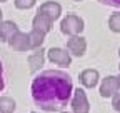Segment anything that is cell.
<instances>
[{
  "mask_svg": "<svg viewBox=\"0 0 120 113\" xmlns=\"http://www.w3.org/2000/svg\"><path fill=\"white\" fill-rule=\"evenodd\" d=\"M30 93L42 111H62L72 98L73 81L64 70H43L34 77Z\"/></svg>",
  "mask_w": 120,
  "mask_h": 113,
  "instance_id": "1",
  "label": "cell"
},
{
  "mask_svg": "<svg viewBox=\"0 0 120 113\" xmlns=\"http://www.w3.org/2000/svg\"><path fill=\"white\" fill-rule=\"evenodd\" d=\"M83 30V20L75 15V13H68V15L60 22V32L67 37H75Z\"/></svg>",
  "mask_w": 120,
  "mask_h": 113,
  "instance_id": "2",
  "label": "cell"
},
{
  "mask_svg": "<svg viewBox=\"0 0 120 113\" xmlns=\"http://www.w3.org/2000/svg\"><path fill=\"white\" fill-rule=\"evenodd\" d=\"M70 106H72V113H88L90 111V103L87 93L82 88H75L70 98Z\"/></svg>",
  "mask_w": 120,
  "mask_h": 113,
  "instance_id": "3",
  "label": "cell"
},
{
  "mask_svg": "<svg viewBox=\"0 0 120 113\" xmlns=\"http://www.w3.org/2000/svg\"><path fill=\"white\" fill-rule=\"evenodd\" d=\"M47 56H49V60L58 67H68L72 63V56L67 50L64 48H58V47H52L49 52H47Z\"/></svg>",
  "mask_w": 120,
  "mask_h": 113,
  "instance_id": "4",
  "label": "cell"
},
{
  "mask_svg": "<svg viewBox=\"0 0 120 113\" xmlns=\"http://www.w3.org/2000/svg\"><path fill=\"white\" fill-rule=\"evenodd\" d=\"M8 47L12 48V50H15V52H27V50H30L32 47H30V35L28 33H23V32H17L8 42Z\"/></svg>",
  "mask_w": 120,
  "mask_h": 113,
  "instance_id": "5",
  "label": "cell"
},
{
  "mask_svg": "<svg viewBox=\"0 0 120 113\" xmlns=\"http://www.w3.org/2000/svg\"><path fill=\"white\" fill-rule=\"evenodd\" d=\"M67 52L70 53V56H83L87 52V42L83 37H70L67 40Z\"/></svg>",
  "mask_w": 120,
  "mask_h": 113,
  "instance_id": "6",
  "label": "cell"
},
{
  "mask_svg": "<svg viewBox=\"0 0 120 113\" xmlns=\"http://www.w3.org/2000/svg\"><path fill=\"white\" fill-rule=\"evenodd\" d=\"M120 92V85H118V78L113 77V75H109L102 80V85H100V95L103 98H112L115 93Z\"/></svg>",
  "mask_w": 120,
  "mask_h": 113,
  "instance_id": "7",
  "label": "cell"
},
{
  "mask_svg": "<svg viewBox=\"0 0 120 113\" xmlns=\"http://www.w3.org/2000/svg\"><path fill=\"white\" fill-rule=\"evenodd\" d=\"M38 13L45 15L52 22H55L60 17V13H62V7H60V4H57V2H45V4H42L38 7Z\"/></svg>",
  "mask_w": 120,
  "mask_h": 113,
  "instance_id": "8",
  "label": "cell"
},
{
  "mask_svg": "<svg viewBox=\"0 0 120 113\" xmlns=\"http://www.w3.org/2000/svg\"><path fill=\"white\" fill-rule=\"evenodd\" d=\"M79 80L82 83V87L94 88V87H97V83L100 80V73L97 72V70H94V68H87V70H83V72L79 75Z\"/></svg>",
  "mask_w": 120,
  "mask_h": 113,
  "instance_id": "9",
  "label": "cell"
},
{
  "mask_svg": "<svg viewBox=\"0 0 120 113\" xmlns=\"http://www.w3.org/2000/svg\"><path fill=\"white\" fill-rule=\"evenodd\" d=\"M20 30L19 28V25L15 23V22H12V20H2L0 22V42H7L15 35Z\"/></svg>",
  "mask_w": 120,
  "mask_h": 113,
  "instance_id": "10",
  "label": "cell"
},
{
  "mask_svg": "<svg viewBox=\"0 0 120 113\" xmlns=\"http://www.w3.org/2000/svg\"><path fill=\"white\" fill-rule=\"evenodd\" d=\"M45 63V52L40 48H35L34 53H30L28 55V67H30V72H38V70L43 67Z\"/></svg>",
  "mask_w": 120,
  "mask_h": 113,
  "instance_id": "11",
  "label": "cell"
},
{
  "mask_svg": "<svg viewBox=\"0 0 120 113\" xmlns=\"http://www.w3.org/2000/svg\"><path fill=\"white\" fill-rule=\"evenodd\" d=\"M52 23H53V22H52L50 18H47L45 15H42V13L37 12V15L34 17V22H32V28H35V30H40V32H43L45 35H47V33L50 32Z\"/></svg>",
  "mask_w": 120,
  "mask_h": 113,
  "instance_id": "12",
  "label": "cell"
},
{
  "mask_svg": "<svg viewBox=\"0 0 120 113\" xmlns=\"http://www.w3.org/2000/svg\"><path fill=\"white\" fill-rule=\"evenodd\" d=\"M17 108L13 98L10 96H0V113H13Z\"/></svg>",
  "mask_w": 120,
  "mask_h": 113,
  "instance_id": "13",
  "label": "cell"
},
{
  "mask_svg": "<svg viewBox=\"0 0 120 113\" xmlns=\"http://www.w3.org/2000/svg\"><path fill=\"white\" fill-rule=\"evenodd\" d=\"M109 28L115 33H120V12H115L109 17Z\"/></svg>",
  "mask_w": 120,
  "mask_h": 113,
  "instance_id": "14",
  "label": "cell"
},
{
  "mask_svg": "<svg viewBox=\"0 0 120 113\" xmlns=\"http://www.w3.org/2000/svg\"><path fill=\"white\" fill-rule=\"evenodd\" d=\"M35 2L37 0H15V7L17 8H20V10H27V8H32L34 5H35Z\"/></svg>",
  "mask_w": 120,
  "mask_h": 113,
  "instance_id": "15",
  "label": "cell"
},
{
  "mask_svg": "<svg viewBox=\"0 0 120 113\" xmlns=\"http://www.w3.org/2000/svg\"><path fill=\"white\" fill-rule=\"evenodd\" d=\"M112 108L120 113V93H115L112 96Z\"/></svg>",
  "mask_w": 120,
  "mask_h": 113,
  "instance_id": "16",
  "label": "cell"
},
{
  "mask_svg": "<svg viewBox=\"0 0 120 113\" xmlns=\"http://www.w3.org/2000/svg\"><path fill=\"white\" fill-rule=\"evenodd\" d=\"M98 2L103 4V5H107V7H115V8L120 7V0H98Z\"/></svg>",
  "mask_w": 120,
  "mask_h": 113,
  "instance_id": "17",
  "label": "cell"
},
{
  "mask_svg": "<svg viewBox=\"0 0 120 113\" xmlns=\"http://www.w3.org/2000/svg\"><path fill=\"white\" fill-rule=\"evenodd\" d=\"M5 88V77H4V65L0 62V92Z\"/></svg>",
  "mask_w": 120,
  "mask_h": 113,
  "instance_id": "18",
  "label": "cell"
},
{
  "mask_svg": "<svg viewBox=\"0 0 120 113\" xmlns=\"http://www.w3.org/2000/svg\"><path fill=\"white\" fill-rule=\"evenodd\" d=\"M2 18H4V12L0 10V22H2Z\"/></svg>",
  "mask_w": 120,
  "mask_h": 113,
  "instance_id": "19",
  "label": "cell"
},
{
  "mask_svg": "<svg viewBox=\"0 0 120 113\" xmlns=\"http://www.w3.org/2000/svg\"><path fill=\"white\" fill-rule=\"evenodd\" d=\"M57 113H68V111H57Z\"/></svg>",
  "mask_w": 120,
  "mask_h": 113,
  "instance_id": "20",
  "label": "cell"
},
{
  "mask_svg": "<svg viewBox=\"0 0 120 113\" xmlns=\"http://www.w3.org/2000/svg\"><path fill=\"white\" fill-rule=\"evenodd\" d=\"M117 78H118V85H120V77H117Z\"/></svg>",
  "mask_w": 120,
  "mask_h": 113,
  "instance_id": "21",
  "label": "cell"
},
{
  "mask_svg": "<svg viewBox=\"0 0 120 113\" xmlns=\"http://www.w3.org/2000/svg\"><path fill=\"white\" fill-rule=\"evenodd\" d=\"M0 2H7V0H0Z\"/></svg>",
  "mask_w": 120,
  "mask_h": 113,
  "instance_id": "22",
  "label": "cell"
},
{
  "mask_svg": "<svg viewBox=\"0 0 120 113\" xmlns=\"http://www.w3.org/2000/svg\"><path fill=\"white\" fill-rule=\"evenodd\" d=\"M75 2H80V0H75Z\"/></svg>",
  "mask_w": 120,
  "mask_h": 113,
  "instance_id": "23",
  "label": "cell"
},
{
  "mask_svg": "<svg viewBox=\"0 0 120 113\" xmlns=\"http://www.w3.org/2000/svg\"><path fill=\"white\" fill-rule=\"evenodd\" d=\"M32 113H37V111H32Z\"/></svg>",
  "mask_w": 120,
  "mask_h": 113,
  "instance_id": "24",
  "label": "cell"
},
{
  "mask_svg": "<svg viewBox=\"0 0 120 113\" xmlns=\"http://www.w3.org/2000/svg\"><path fill=\"white\" fill-rule=\"evenodd\" d=\"M118 53H120V52H118Z\"/></svg>",
  "mask_w": 120,
  "mask_h": 113,
  "instance_id": "25",
  "label": "cell"
},
{
  "mask_svg": "<svg viewBox=\"0 0 120 113\" xmlns=\"http://www.w3.org/2000/svg\"><path fill=\"white\" fill-rule=\"evenodd\" d=\"M118 68H120V67H118Z\"/></svg>",
  "mask_w": 120,
  "mask_h": 113,
  "instance_id": "26",
  "label": "cell"
}]
</instances>
